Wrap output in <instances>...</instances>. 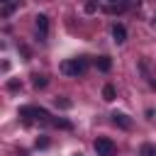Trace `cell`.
Masks as SVG:
<instances>
[{
    "label": "cell",
    "mask_w": 156,
    "mask_h": 156,
    "mask_svg": "<svg viewBox=\"0 0 156 156\" xmlns=\"http://www.w3.org/2000/svg\"><path fill=\"white\" fill-rule=\"evenodd\" d=\"M85 71H88V61H85L83 56H78V58H66V61L61 63V73L68 76V78H78V76H83Z\"/></svg>",
    "instance_id": "6da1fadb"
},
{
    "label": "cell",
    "mask_w": 156,
    "mask_h": 156,
    "mask_svg": "<svg viewBox=\"0 0 156 156\" xmlns=\"http://www.w3.org/2000/svg\"><path fill=\"white\" fill-rule=\"evenodd\" d=\"M20 117H24V119H39V122H49V112H46L44 107H32V105L20 107Z\"/></svg>",
    "instance_id": "7a4b0ae2"
},
{
    "label": "cell",
    "mask_w": 156,
    "mask_h": 156,
    "mask_svg": "<svg viewBox=\"0 0 156 156\" xmlns=\"http://www.w3.org/2000/svg\"><path fill=\"white\" fill-rule=\"evenodd\" d=\"M115 141L107 139V136H98L95 139V154L98 156H115Z\"/></svg>",
    "instance_id": "3957f363"
},
{
    "label": "cell",
    "mask_w": 156,
    "mask_h": 156,
    "mask_svg": "<svg viewBox=\"0 0 156 156\" xmlns=\"http://www.w3.org/2000/svg\"><path fill=\"white\" fill-rule=\"evenodd\" d=\"M34 24H37V32H39V41L46 39V32H49V17L46 15H37L34 17Z\"/></svg>",
    "instance_id": "277c9868"
},
{
    "label": "cell",
    "mask_w": 156,
    "mask_h": 156,
    "mask_svg": "<svg viewBox=\"0 0 156 156\" xmlns=\"http://www.w3.org/2000/svg\"><path fill=\"white\" fill-rule=\"evenodd\" d=\"M112 122H115L117 127H122V129H129V127H132V119H129L124 112H112Z\"/></svg>",
    "instance_id": "5b68a950"
},
{
    "label": "cell",
    "mask_w": 156,
    "mask_h": 156,
    "mask_svg": "<svg viewBox=\"0 0 156 156\" xmlns=\"http://www.w3.org/2000/svg\"><path fill=\"white\" fill-rule=\"evenodd\" d=\"M112 39H115L117 44H124V41H127V29H124V24H115V27H112Z\"/></svg>",
    "instance_id": "8992f818"
},
{
    "label": "cell",
    "mask_w": 156,
    "mask_h": 156,
    "mask_svg": "<svg viewBox=\"0 0 156 156\" xmlns=\"http://www.w3.org/2000/svg\"><path fill=\"white\" fill-rule=\"evenodd\" d=\"M95 66H98V71L107 73V71L112 68V58H110V56H98V58H95Z\"/></svg>",
    "instance_id": "52a82bcc"
},
{
    "label": "cell",
    "mask_w": 156,
    "mask_h": 156,
    "mask_svg": "<svg viewBox=\"0 0 156 156\" xmlns=\"http://www.w3.org/2000/svg\"><path fill=\"white\" fill-rule=\"evenodd\" d=\"M115 98H117V90H115V85H105V88H102V100L112 102Z\"/></svg>",
    "instance_id": "ba28073f"
},
{
    "label": "cell",
    "mask_w": 156,
    "mask_h": 156,
    "mask_svg": "<svg viewBox=\"0 0 156 156\" xmlns=\"http://www.w3.org/2000/svg\"><path fill=\"white\" fill-rule=\"evenodd\" d=\"M46 83H49V80H46V76H39V73H34V76H32V85H34L37 90H39V88H46Z\"/></svg>",
    "instance_id": "9c48e42d"
},
{
    "label": "cell",
    "mask_w": 156,
    "mask_h": 156,
    "mask_svg": "<svg viewBox=\"0 0 156 156\" xmlns=\"http://www.w3.org/2000/svg\"><path fill=\"white\" fill-rule=\"evenodd\" d=\"M139 156H156V146L154 144H144L139 149Z\"/></svg>",
    "instance_id": "30bf717a"
},
{
    "label": "cell",
    "mask_w": 156,
    "mask_h": 156,
    "mask_svg": "<svg viewBox=\"0 0 156 156\" xmlns=\"http://www.w3.org/2000/svg\"><path fill=\"white\" fill-rule=\"evenodd\" d=\"M54 102H56V107H63V110H68V107H71V100H66V98H56Z\"/></svg>",
    "instance_id": "8fae6325"
},
{
    "label": "cell",
    "mask_w": 156,
    "mask_h": 156,
    "mask_svg": "<svg viewBox=\"0 0 156 156\" xmlns=\"http://www.w3.org/2000/svg\"><path fill=\"white\" fill-rule=\"evenodd\" d=\"M12 10H15V5H12V2H5V10H2V17H7V15H12Z\"/></svg>",
    "instance_id": "7c38bea8"
},
{
    "label": "cell",
    "mask_w": 156,
    "mask_h": 156,
    "mask_svg": "<svg viewBox=\"0 0 156 156\" xmlns=\"http://www.w3.org/2000/svg\"><path fill=\"white\" fill-rule=\"evenodd\" d=\"M54 124L56 127H63V129H71V122H66V119H54Z\"/></svg>",
    "instance_id": "4fadbf2b"
},
{
    "label": "cell",
    "mask_w": 156,
    "mask_h": 156,
    "mask_svg": "<svg viewBox=\"0 0 156 156\" xmlns=\"http://www.w3.org/2000/svg\"><path fill=\"white\" fill-rule=\"evenodd\" d=\"M44 146H49V139H46V136L37 139V149H44Z\"/></svg>",
    "instance_id": "5bb4252c"
},
{
    "label": "cell",
    "mask_w": 156,
    "mask_h": 156,
    "mask_svg": "<svg viewBox=\"0 0 156 156\" xmlns=\"http://www.w3.org/2000/svg\"><path fill=\"white\" fill-rule=\"evenodd\" d=\"M115 5H119V7H122V0H110V7H107V10H115Z\"/></svg>",
    "instance_id": "9a60e30c"
},
{
    "label": "cell",
    "mask_w": 156,
    "mask_h": 156,
    "mask_svg": "<svg viewBox=\"0 0 156 156\" xmlns=\"http://www.w3.org/2000/svg\"><path fill=\"white\" fill-rule=\"evenodd\" d=\"M0 2H10V0H0Z\"/></svg>",
    "instance_id": "2e32d148"
},
{
    "label": "cell",
    "mask_w": 156,
    "mask_h": 156,
    "mask_svg": "<svg viewBox=\"0 0 156 156\" xmlns=\"http://www.w3.org/2000/svg\"><path fill=\"white\" fill-rule=\"evenodd\" d=\"M73 156H80V154H73Z\"/></svg>",
    "instance_id": "e0dca14e"
}]
</instances>
